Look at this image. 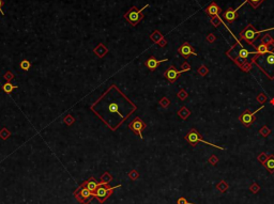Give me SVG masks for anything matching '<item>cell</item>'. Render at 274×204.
Listing matches in <instances>:
<instances>
[{
	"label": "cell",
	"instance_id": "obj_1",
	"mask_svg": "<svg viewBox=\"0 0 274 204\" xmlns=\"http://www.w3.org/2000/svg\"><path fill=\"white\" fill-rule=\"evenodd\" d=\"M273 29H274V27L266 29V30L257 31L255 28H254V26L251 25V24H249V25L245 27V29L240 33V37H241V39H243V40L245 41L247 44H251V45H252L253 42H254V41L259 37V34L263 33V32H267V31L273 30Z\"/></svg>",
	"mask_w": 274,
	"mask_h": 204
},
{
	"label": "cell",
	"instance_id": "obj_2",
	"mask_svg": "<svg viewBox=\"0 0 274 204\" xmlns=\"http://www.w3.org/2000/svg\"><path fill=\"white\" fill-rule=\"evenodd\" d=\"M119 187H121V185H118L117 187H110V186L106 185V184H101V185L97 187V190L93 192L94 198L97 199L100 203H104L105 200H107V199L112 195L114 190H115L116 188H119Z\"/></svg>",
	"mask_w": 274,
	"mask_h": 204
},
{
	"label": "cell",
	"instance_id": "obj_3",
	"mask_svg": "<svg viewBox=\"0 0 274 204\" xmlns=\"http://www.w3.org/2000/svg\"><path fill=\"white\" fill-rule=\"evenodd\" d=\"M147 8H148V4H146L143 9H140V10H137L135 6H133V8H131V10L124 15V18L126 19L131 25L136 26L137 24L143 18V15L141 14V12H143L145 9H147Z\"/></svg>",
	"mask_w": 274,
	"mask_h": 204
},
{
	"label": "cell",
	"instance_id": "obj_4",
	"mask_svg": "<svg viewBox=\"0 0 274 204\" xmlns=\"http://www.w3.org/2000/svg\"><path fill=\"white\" fill-rule=\"evenodd\" d=\"M75 198L78 202H81L83 204H88L89 202L94 198V193L91 192L89 189H87L84 186H79V188L75 191L74 193Z\"/></svg>",
	"mask_w": 274,
	"mask_h": 204
},
{
	"label": "cell",
	"instance_id": "obj_5",
	"mask_svg": "<svg viewBox=\"0 0 274 204\" xmlns=\"http://www.w3.org/2000/svg\"><path fill=\"white\" fill-rule=\"evenodd\" d=\"M186 140L189 141V142L192 144L193 146H195L197 144L198 142H201V143H205V144H207V146H214V148H220V150H225L224 148H222V146H215V144H212V143H210V142H208V141H206V140H203V139H201L200 138V135H199V133L197 132L196 129H192L190 132V133L187 134L186 135Z\"/></svg>",
	"mask_w": 274,
	"mask_h": 204
},
{
	"label": "cell",
	"instance_id": "obj_6",
	"mask_svg": "<svg viewBox=\"0 0 274 204\" xmlns=\"http://www.w3.org/2000/svg\"><path fill=\"white\" fill-rule=\"evenodd\" d=\"M129 127H130V129L133 130L134 133H136L138 136H139V138L141 140H143V130L145 129V127H146V124H145V122H143L140 117H136L133 122H131L130 123V125H129Z\"/></svg>",
	"mask_w": 274,
	"mask_h": 204
},
{
	"label": "cell",
	"instance_id": "obj_7",
	"mask_svg": "<svg viewBox=\"0 0 274 204\" xmlns=\"http://www.w3.org/2000/svg\"><path fill=\"white\" fill-rule=\"evenodd\" d=\"M263 108V106H261V107H259L257 110H255V111H253V112H249V110H246L245 112H243L242 115H241V117H240V121L242 122L245 126H249L251 124L255 121V117H254V115L257 113L258 111H260L261 109Z\"/></svg>",
	"mask_w": 274,
	"mask_h": 204
},
{
	"label": "cell",
	"instance_id": "obj_8",
	"mask_svg": "<svg viewBox=\"0 0 274 204\" xmlns=\"http://www.w3.org/2000/svg\"><path fill=\"white\" fill-rule=\"evenodd\" d=\"M191 68H183V70H181V71H177L176 68H174V66H170V68L167 70V71L165 72V77L167 78V80L170 81V82H174V81H176L178 79V77H179V75L181 74V73H184V72H187L190 71Z\"/></svg>",
	"mask_w": 274,
	"mask_h": 204
},
{
	"label": "cell",
	"instance_id": "obj_9",
	"mask_svg": "<svg viewBox=\"0 0 274 204\" xmlns=\"http://www.w3.org/2000/svg\"><path fill=\"white\" fill-rule=\"evenodd\" d=\"M178 51H179V53H180L181 56L185 59H187L190 56H197V53L195 51V49H194L193 47L191 46L189 43L182 44V45L179 47Z\"/></svg>",
	"mask_w": 274,
	"mask_h": 204
},
{
	"label": "cell",
	"instance_id": "obj_10",
	"mask_svg": "<svg viewBox=\"0 0 274 204\" xmlns=\"http://www.w3.org/2000/svg\"><path fill=\"white\" fill-rule=\"evenodd\" d=\"M246 2H247V1L245 0L244 2L241 3V4H240V6H238L237 9H234V10H232V9H229V10H227V11H225L224 14H223V16H224V18L226 19L227 22H229V23H232L234 20H236V19H237V17H238L237 12L239 11L240 9H241V8H242L243 6H244V4H245Z\"/></svg>",
	"mask_w": 274,
	"mask_h": 204
},
{
	"label": "cell",
	"instance_id": "obj_11",
	"mask_svg": "<svg viewBox=\"0 0 274 204\" xmlns=\"http://www.w3.org/2000/svg\"><path fill=\"white\" fill-rule=\"evenodd\" d=\"M100 185H101V183L97 182L94 177H89L86 182H84L83 184H81V186H84V187H86L87 189H89L91 192L95 191V190L97 189V187H99Z\"/></svg>",
	"mask_w": 274,
	"mask_h": 204
},
{
	"label": "cell",
	"instance_id": "obj_12",
	"mask_svg": "<svg viewBox=\"0 0 274 204\" xmlns=\"http://www.w3.org/2000/svg\"><path fill=\"white\" fill-rule=\"evenodd\" d=\"M166 61H168V59H164V60H157V59H155L154 57H150L148 60L146 61V66L148 68H149L150 71H154L157 66H159L162 62H166Z\"/></svg>",
	"mask_w": 274,
	"mask_h": 204
},
{
	"label": "cell",
	"instance_id": "obj_13",
	"mask_svg": "<svg viewBox=\"0 0 274 204\" xmlns=\"http://www.w3.org/2000/svg\"><path fill=\"white\" fill-rule=\"evenodd\" d=\"M108 112H109V115H118V117H122V119H123V117H124V119L126 117L124 115H122L121 113V111H120V107H119V105L115 102V101H110V102H109Z\"/></svg>",
	"mask_w": 274,
	"mask_h": 204
},
{
	"label": "cell",
	"instance_id": "obj_14",
	"mask_svg": "<svg viewBox=\"0 0 274 204\" xmlns=\"http://www.w3.org/2000/svg\"><path fill=\"white\" fill-rule=\"evenodd\" d=\"M221 11H222L221 8H220L215 2H212L211 4L209 6H207V9H206L207 14L210 16H220Z\"/></svg>",
	"mask_w": 274,
	"mask_h": 204
},
{
	"label": "cell",
	"instance_id": "obj_15",
	"mask_svg": "<svg viewBox=\"0 0 274 204\" xmlns=\"http://www.w3.org/2000/svg\"><path fill=\"white\" fill-rule=\"evenodd\" d=\"M266 53H271V50L269 48V44H265V43H260L258 46L256 47V53L257 56L258 55H263Z\"/></svg>",
	"mask_w": 274,
	"mask_h": 204
},
{
	"label": "cell",
	"instance_id": "obj_16",
	"mask_svg": "<svg viewBox=\"0 0 274 204\" xmlns=\"http://www.w3.org/2000/svg\"><path fill=\"white\" fill-rule=\"evenodd\" d=\"M151 39H152L155 43H157V44H160L161 46H164L165 45V41L163 40L162 39V35H161V33H160L159 31H154L153 32V34L151 35Z\"/></svg>",
	"mask_w": 274,
	"mask_h": 204
},
{
	"label": "cell",
	"instance_id": "obj_17",
	"mask_svg": "<svg viewBox=\"0 0 274 204\" xmlns=\"http://www.w3.org/2000/svg\"><path fill=\"white\" fill-rule=\"evenodd\" d=\"M251 53H256V51H253V53H251V51H249L247 49H245V48H243L242 45L240 44V50H239V53H238V58L240 59H246L247 57L251 55Z\"/></svg>",
	"mask_w": 274,
	"mask_h": 204
},
{
	"label": "cell",
	"instance_id": "obj_18",
	"mask_svg": "<svg viewBox=\"0 0 274 204\" xmlns=\"http://www.w3.org/2000/svg\"><path fill=\"white\" fill-rule=\"evenodd\" d=\"M265 162H266L265 166L267 167V169H268L270 172H274V156L273 155H270L268 157V159H267Z\"/></svg>",
	"mask_w": 274,
	"mask_h": 204
},
{
	"label": "cell",
	"instance_id": "obj_19",
	"mask_svg": "<svg viewBox=\"0 0 274 204\" xmlns=\"http://www.w3.org/2000/svg\"><path fill=\"white\" fill-rule=\"evenodd\" d=\"M107 51H108V50L106 49V48L103 46L102 44H100V45H99V46H97V48L94 49V53H95V55H97L99 57H103L106 53H107Z\"/></svg>",
	"mask_w": 274,
	"mask_h": 204
},
{
	"label": "cell",
	"instance_id": "obj_20",
	"mask_svg": "<svg viewBox=\"0 0 274 204\" xmlns=\"http://www.w3.org/2000/svg\"><path fill=\"white\" fill-rule=\"evenodd\" d=\"M17 88V86H13L10 81H8V82H6V84L2 86V90L4 91V92L6 93H11L14 89H16Z\"/></svg>",
	"mask_w": 274,
	"mask_h": 204
},
{
	"label": "cell",
	"instance_id": "obj_21",
	"mask_svg": "<svg viewBox=\"0 0 274 204\" xmlns=\"http://www.w3.org/2000/svg\"><path fill=\"white\" fill-rule=\"evenodd\" d=\"M112 179V175L108 173V172H106V173H104L102 175V177H101V184H106V185H108V183L110 182Z\"/></svg>",
	"mask_w": 274,
	"mask_h": 204
},
{
	"label": "cell",
	"instance_id": "obj_22",
	"mask_svg": "<svg viewBox=\"0 0 274 204\" xmlns=\"http://www.w3.org/2000/svg\"><path fill=\"white\" fill-rule=\"evenodd\" d=\"M19 66H20V68L22 70H24V71H28L29 68H31V63L28 61V60H23L22 62H20V64H19Z\"/></svg>",
	"mask_w": 274,
	"mask_h": 204
},
{
	"label": "cell",
	"instance_id": "obj_23",
	"mask_svg": "<svg viewBox=\"0 0 274 204\" xmlns=\"http://www.w3.org/2000/svg\"><path fill=\"white\" fill-rule=\"evenodd\" d=\"M178 115H180V117H182V119H186V117L191 115V112L189 111V110H187V109L185 108V107H183V108H181L180 111L178 112Z\"/></svg>",
	"mask_w": 274,
	"mask_h": 204
},
{
	"label": "cell",
	"instance_id": "obj_24",
	"mask_svg": "<svg viewBox=\"0 0 274 204\" xmlns=\"http://www.w3.org/2000/svg\"><path fill=\"white\" fill-rule=\"evenodd\" d=\"M246 1H247L249 3H251V6H252L254 9H257V8H258V6H260L263 1H265V0H246Z\"/></svg>",
	"mask_w": 274,
	"mask_h": 204
},
{
	"label": "cell",
	"instance_id": "obj_25",
	"mask_svg": "<svg viewBox=\"0 0 274 204\" xmlns=\"http://www.w3.org/2000/svg\"><path fill=\"white\" fill-rule=\"evenodd\" d=\"M266 63L268 65H270V66H272V65H274V53H269L268 56L266 57Z\"/></svg>",
	"mask_w": 274,
	"mask_h": 204
},
{
	"label": "cell",
	"instance_id": "obj_26",
	"mask_svg": "<svg viewBox=\"0 0 274 204\" xmlns=\"http://www.w3.org/2000/svg\"><path fill=\"white\" fill-rule=\"evenodd\" d=\"M138 176H139V174H138V172H137L136 170H132L131 172L129 173V177L131 179H133V181L138 179Z\"/></svg>",
	"mask_w": 274,
	"mask_h": 204
},
{
	"label": "cell",
	"instance_id": "obj_27",
	"mask_svg": "<svg viewBox=\"0 0 274 204\" xmlns=\"http://www.w3.org/2000/svg\"><path fill=\"white\" fill-rule=\"evenodd\" d=\"M0 136H1V138H2V139H6V138L10 136V133L8 132V129H6V128H2V130L0 132Z\"/></svg>",
	"mask_w": 274,
	"mask_h": 204
},
{
	"label": "cell",
	"instance_id": "obj_28",
	"mask_svg": "<svg viewBox=\"0 0 274 204\" xmlns=\"http://www.w3.org/2000/svg\"><path fill=\"white\" fill-rule=\"evenodd\" d=\"M177 204H194V203H190V202H187V200L185 198H180V199H178Z\"/></svg>",
	"mask_w": 274,
	"mask_h": 204
},
{
	"label": "cell",
	"instance_id": "obj_29",
	"mask_svg": "<svg viewBox=\"0 0 274 204\" xmlns=\"http://www.w3.org/2000/svg\"><path fill=\"white\" fill-rule=\"evenodd\" d=\"M178 96H179L181 99H184L187 96V94H186V92H185V91H183V90H182V91H180V92H179Z\"/></svg>",
	"mask_w": 274,
	"mask_h": 204
},
{
	"label": "cell",
	"instance_id": "obj_30",
	"mask_svg": "<svg viewBox=\"0 0 274 204\" xmlns=\"http://www.w3.org/2000/svg\"><path fill=\"white\" fill-rule=\"evenodd\" d=\"M160 104H161L163 107H167V106L169 105V101L167 98H163L162 101H161V103H160Z\"/></svg>",
	"mask_w": 274,
	"mask_h": 204
},
{
	"label": "cell",
	"instance_id": "obj_31",
	"mask_svg": "<svg viewBox=\"0 0 274 204\" xmlns=\"http://www.w3.org/2000/svg\"><path fill=\"white\" fill-rule=\"evenodd\" d=\"M64 121H66V123H68V125H70L71 123H73V122H74V119H72V117H70V115H68V117H66V119H64Z\"/></svg>",
	"mask_w": 274,
	"mask_h": 204
},
{
	"label": "cell",
	"instance_id": "obj_32",
	"mask_svg": "<svg viewBox=\"0 0 274 204\" xmlns=\"http://www.w3.org/2000/svg\"><path fill=\"white\" fill-rule=\"evenodd\" d=\"M2 6H3L2 0H0V13H1L2 15H4V12H3V10H2Z\"/></svg>",
	"mask_w": 274,
	"mask_h": 204
}]
</instances>
